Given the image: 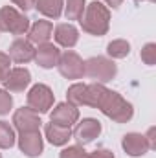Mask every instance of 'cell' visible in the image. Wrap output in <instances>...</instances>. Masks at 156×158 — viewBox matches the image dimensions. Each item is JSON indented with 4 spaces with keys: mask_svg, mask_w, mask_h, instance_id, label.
<instances>
[{
    "mask_svg": "<svg viewBox=\"0 0 156 158\" xmlns=\"http://www.w3.org/2000/svg\"><path fill=\"white\" fill-rule=\"evenodd\" d=\"M13 123L20 132H31L40 129V118L39 114L31 109H18L13 116Z\"/></svg>",
    "mask_w": 156,
    "mask_h": 158,
    "instance_id": "obj_8",
    "label": "cell"
},
{
    "mask_svg": "<svg viewBox=\"0 0 156 158\" xmlns=\"http://www.w3.org/2000/svg\"><path fill=\"white\" fill-rule=\"evenodd\" d=\"M51 30H53L51 22H48V20H37L30 28V42H35L39 46L44 44V42H48L50 37H51Z\"/></svg>",
    "mask_w": 156,
    "mask_h": 158,
    "instance_id": "obj_16",
    "label": "cell"
},
{
    "mask_svg": "<svg viewBox=\"0 0 156 158\" xmlns=\"http://www.w3.org/2000/svg\"><path fill=\"white\" fill-rule=\"evenodd\" d=\"M107 52H109V55L114 57V59H123V57L129 55V52H130V44H129L127 40H121V39L112 40V42L109 44Z\"/></svg>",
    "mask_w": 156,
    "mask_h": 158,
    "instance_id": "obj_20",
    "label": "cell"
},
{
    "mask_svg": "<svg viewBox=\"0 0 156 158\" xmlns=\"http://www.w3.org/2000/svg\"><path fill=\"white\" fill-rule=\"evenodd\" d=\"M0 158H2V156H0Z\"/></svg>",
    "mask_w": 156,
    "mask_h": 158,
    "instance_id": "obj_32",
    "label": "cell"
},
{
    "mask_svg": "<svg viewBox=\"0 0 156 158\" xmlns=\"http://www.w3.org/2000/svg\"><path fill=\"white\" fill-rule=\"evenodd\" d=\"M28 105L35 112H48L53 105V94L46 85H35L28 94Z\"/></svg>",
    "mask_w": 156,
    "mask_h": 158,
    "instance_id": "obj_6",
    "label": "cell"
},
{
    "mask_svg": "<svg viewBox=\"0 0 156 158\" xmlns=\"http://www.w3.org/2000/svg\"><path fill=\"white\" fill-rule=\"evenodd\" d=\"M18 147L24 155L28 156H39L42 153V138H40L39 131H31V132H20L18 138Z\"/></svg>",
    "mask_w": 156,
    "mask_h": 158,
    "instance_id": "obj_10",
    "label": "cell"
},
{
    "mask_svg": "<svg viewBox=\"0 0 156 158\" xmlns=\"http://www.w3.org/2000/svg\"><path fill=\"white\" fill-rule=\"evenodd\" d=\"M59 72L68 79H81L84 74V63L76 52H64L59 57Z\"/></svg>",
    "mask_w": 156,
    "mask_h": 158,
    "instance_id": "obj_5",
    "label": "cell"
},
{
    "mask_svg": "<svg viewBox=\"0 0 156 158\" xmlns=\"http://www.w3.org/2000/svg\"><path fill=\"white\" fill-rule=\"evenodd\" d=\"M90 158H114V155L110 153V151H107V149H97V151H94L92 155H88Z\"/></svg>",
    "mask_w": 156,
    "mask_h": 158,
    "instance_id": "obj_28",
    "label": "cell"
},
{
    "mask_svg": "<svg viewBox=\"0 0 156 158\" xmlns=\"http://www.w3.org/2000/svg\"><path fill=\"white\" fill-rule=\"evenodd\" d=\"M50 118H51V123H57L63 127H72L79 118V110L72 103H59L53 109V112L50 114Z\"/></svg>",
    "mask_w": 156,
    "mask_h": 158,
    "instance_id": "obj_9",
    "label": "cell"
},
{
    "mask_svg": "<svg viewBox=\"0 0 156 158\" xmlns=\"http://www.w3.org/2000/svg\"><path fill=\"white\" fill-rule=\"evenodd\" d=\"M84 0H66V9H64V15L66 19L70 20H79L83 17V11H84Z\"/></svg>",
    "mask_w": 156,
    "mask_h": 158,
    "instance_id": "obj_21",
    "label": "cell"
},
{
    "mask_svg": "<svg viewBox=\"0 0 156 158\" xmlns=\"http://www.w3.org/2000/svg\"><path fill=\"white\" fill-rule=\"evenodd\" d=\"M105 2H107V4H109L110 7H119L123 0H105Z\"/></svg>",
    "mask_w": 156,
    "mask_h": 158,
    "instance_id": "obj_30",
    "label": "cell"
},
{
    "mask_svg": "<svg viewBox=\"0 0 156 158\" xmlns=\"http://www.w3.org/2000/svg\"><path fill=\"white\" fill-rule=\"evenodd\" d=\"M46 138L53 145H64L72 138V131H70V127H63V125H57V123H48L46 125Z\"/></svg>",
    "mask_w": 156,
    "mask_h": 158,
    "instance_id": "obj_15",
    "label": "cell"
},
{
    "mask_svg": "<svg viewBox=\"0 0 156 158\" xmlns=\"http://www.w3.org/2000/svg\"><path fill=\"white\" fill-rule=\"evenodd\" d=\"M154 134H156V129H154V127H151V129H149V132H147V136H145V138H147V142H149V147H151V149H154V147H156Z\"/></svg>",
    "mask_w": 156,
    "mask_h": 158,
    "instance_id": "obj_29",
    "label": "cell"
},
{
    "mask_svg": "<svg viewBox=\"0 0 156 158\" xmlns=\"http://www.w3.org/2000/svg\"><path fill=\"white\" fill-rule=\"evenodd\" d=\"M79 35H77V30L72 26V24H59L55 28V40L64 46V48H72L76 46Z\"/></svg>",
    "mask_w": 156,
    "mask_h": 158,
    "instance_id": "obj_17",
    "label": "cell"
},
{
    "mask_svg": "<svg viewBox=\"0 0 156 158\" xmlns=\"http://www.w3.org/2000/svg\"><path fill=\"white\" fill-rule=\"evenodd\" d=\"M30 30V19L18 13L11 6H4L0 9V31H9L15 35H24Z\"/></svg>",
    "mask_w": 156,
    "mask_h": 158,
    "instance_id": "obj_3",
    "label": "cell"
},
{
    "mask_svg": "<svg viewBox=\"0 0 156 158\" xmlns=\"http://www.w3.org/2000/svg\"><path fill=\"white\" fill-rule=\"evenodd\" d=\"M31 81V76L26 68H13L7 72V76L4 79V85L9 92H20L24 90Z\"/></svg>",
    "mask_w": 156,
    "mask_h": 158,
    "instance_id": "obj_11",
    "label": "cell"
},
{
    "mask_svg": "<svg viewBox=\"0 0 156 158\" xmlns=\"http://www.w3.org/2000/svg\"><path fill=\"white\" fill-rule=\"evenodd\" d=\"M59 57H61V52L53 44L44 42V44L39 46V50H35V57L33 59L37 61V64H40L42 68H53V66H57Z\"/></svg>",
    "mask_w": 156,
    "mask_h": 158,
    "instance_id": "obj_12",
    "label": "cell"
},
{
    "mask_svg": "<svg viewBox=\"0 0 156 158\" xmlns=\"http://www.w3.org/2000/svg\"><path fill=\"white\" fill-rule=\"evenodd\" d=\"M84 74L92 79L107 83L116 76V64L107 57H92L84 63Z\"/></svg>",
    "mask_w": 156,
    "mask_h": 158,
    "instance_id": "obj_4",
    "label": "cell"
},
{
    "mask_svg": "<svg viewBox=\"0 0 156 158\" xmlns=\"http://www.w3.org/2000/svg\"><path fill=\"white\" fill-rule=\"evenodd\" d=\"M15 6H18L20 9H24V11H28V9H31L33 6H35V0H11Z\"/></svg>",
    "mask_w": 156,
    "mask_h": 158,
    "instance_id": "obj_27",
    "label": "cell"
},
{
    "mask_svg": "<svg viewBox=\"0 0 156 158\" xmlns=\"http://www.w3.org/2000/svg\"><path fill=\"white\" fill-rule=\"evenodd\" d=\"M11 105H13L11 96L6 90H0V114H7L9 109H11Z\"/></svg>",
    "mask_w": 156,
    "mask_h": 158,
    "instance_id": "obj_25",
    "label": "cell"
},
{
    "mask_svg": "<svg viewBox=\"0 0 156 158\" xmlns=\"http://www.w3.org/2000/svg\"><path fill=\"white\" fill-rule=\"evenodd\" d=\"M136 2H142V0H136Z\"/></svg>",
    "mask_w": 156,
    "mask_h": 158,
    "instance_id": "obj_31",
    "label": "cell"
},
{
    "mask_svg": "<svg viewBox=\"0 0 156 158\" xmlns=\"http://www.w3.org/2000/svg\"><path fill=\"white\" fill-rule=\"evenodd\" d=\"M86 105L97 107L105 116L117 123H125L132 118V105L127 103L119 94L105 88L99 83L86 85Z\"/></svg>",
    "mask_w": 156,
    "mask_h": 158,
    "instance_id": "obj_1",
    "label": "cell"
},
{
    "mask_svg": "<svg viewBox=\"0 0 156 158\" xmlns=\"http://www.w3.org/2000/svg\"><path fill=\"white\" fill-rule=\"evenodd\" d=\"M99 132H101V123H99L97 119L86 118L76 127V131H74V138L77 140L81 145H86V143L94 142V140L99 136Z\"/></svg>",
    "mask_w": 156,
    "mask_h": 158,
    "instance_id": "obj_7",
    "label": "cell"
},
{
    "mask_svg": "<svg viewBox=\"0 0 156 158\" xmlns=\"http://www.w3.org/2000/svg\"><path fill=\"white\" fill-rule=\"evenodd\" d=\"M15 143V132L9 123L0 121V149H9Z\"/></svg>",
    "mask_w": 156,
    "mask_h": 158,
    "instance_id": "obj_22",
    "label": "cell"
},
{
    "mask_svg": "<svg viewBox=\"0 0 156 158\" xmlns=\"http://www.w3.org/2000/svg\"><path fill=\"white\" fill-rule=\"evenodd\" d=\"M61 158H90L81 147L77 145H74V147H68V149H64L63 153H61Z\"/></svg>",
    "mask_w": 156,
    "mask_h": 158,
    "instance_id": "obj_24",
    "label": "cell"
},
{
    "mask_svg": "<svg viewBox=\"0 0 156 158\" xmlns=\"http://www.w3.org/2000/svg\"><path fill=\"white\" fill-rule=\"evenodd\" d=\"M9 57L15 61V63H28L35 57V50L31 46L30 40H15L9 48Z\"/></svg>",
    "mask_w": 156,
    "mask_h": 158,
    "instance_id": "obj_14",
    "label": "cell"
},
{
    "mask_svg": "<svg viewBox=\"0 0 156 158\" xmlns=\"http://www.w3.org/2000/svg\"><path fill=\"white\" fill-rule=\"evenodd\" d=\"M81 20V28L83 31L90 33V35H105L109 30V20H110V13L109 9L101 4V2H92L90 6L84 7Z\"/></svg>",
    "mask_w": 156,
    "mask_h": 158,
    "instance_id": "obj_2",
    "label": "cell"
},
{
    "mask_svg": "<svg viewBox=\"0 0 156 158\" xmlns=\"http://www.w3.org/2000/svg\"><path fill=\"white\" fill-rule=\"evenodd\" d=\"M68 103H72L74 107L86 105V85L77 83L68 88Z\"/></svg>",
    "mask_w": 156,
    "mask_h": 158,
    "instance_id": "obj_19",
    "label": "cell"
},
{
    "mask_svg": "<svg viewBox=\"0 0 156 158\" xmlns=\"http://www.w3.org/2000/svg\"><path fill=\"white\" fill-rule=\"evenodd\" d=\"M142 61L145 64H154L156 63V44L149 42L143 50H142Z\"/></svg>",
    "mask_w": 156,
    "mask_h": 158,
    "instance_id": "obj_23",
    "label": "cell"
},
{
    "mask_svg": "<svg viewBox=\"0 0 156 158\" xmlns=\"http://www.w3.org/2000/svg\"><path fill=\"white\" fill-rule=\"evenodd\" d=\"M9 55H6V53H2L0 52V81H4L6 76H7V72H9Z\"/></svg>",
    "mask_w": 156,
    "mask_h": 158,
    "instance_id": "obj_26",
    "label": "cell"
},
{
    "mask_svg": "<svg viewBox=\"0 0 156 158\" xmlns=\"http://www.w3.org/2000/svg\"><path fill=\"white\" fill-rule=\"evenodd\" d=\"M35 7L42 15L50 19H57L63 13V0H35Z\"/></svg>",
    "mask_w": 156,
    "mask_h": 158,
    "instance_id": "obj_18",
    "label": "cell"
},
{
    "mask_svg": "<svg viewBox=\"0 0 156 158\" xmlns=\"http://www.w3.org/2000/svg\"><path fill=\"white\" fill-rule=\"evenodd\" d=\"M123 149H125V153L130 155V156H142V155H145L151 147H149V142H147L145 136L136 134V132H130V134H127V136L123 138Z\"/></svg>",
    "mask_w": 156,
    "mask_h": 158,
    "instance_id": "obj_13",
    "label": "cell"
}]
</instances>
